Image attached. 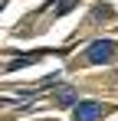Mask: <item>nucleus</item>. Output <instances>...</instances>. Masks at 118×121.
<instances>
[{
	"mask_svg": "<svg viewBox=\"0 0 118 121\" xmlns=\"http://www.w3.org/2000/svg\"><path fill=\"white\" fill-rule=\"evenodd\" d=\"M118 56V46L112 39H95L89 49H85V59L89 62H112Z\"/></svg>",
	"mask_w": 118,
	"mask_h": 121,
	"instance_id": "1",
	"label": "nucleus"
},
{
	"mask_svg": "<svg viewBox=\"0 0 118 121\" xmlns=\"http://www.w3.org/2000/svg\"><path fill=\"white\" fill-rule=\"evenodd\" d=\"M102 115V105L98 101H79L72 108V121H95Z\"/></svg>",
	"mask_w": 118,
	"mask_h": 121,
	"instance_id": "2",
	"label": "nucleus"
},
{
	"mask_svg": "<svg viewBox=\"0 0 118 121\" xmlns=\"http://www.w3.org/2000/svg\"><path fill=\"white\" fill-rule=\"evenodd\" d=\"M53 101L56 105H79V92L72 85H59V88H53Z\"/></svg>",
	"mask_w": 118,
	"mask_h": 121,
	"instance_id": "3",
	"label": "nucleus"
},
{
	"mask_svg": "<svg viewBox=\"0 0 118 121\" xmlns=\"http://www.w3.org/2000/svg\"><path fill=\"white\" fill-rule=\"evenodd\" d=\"M76 3H79V0H62V3L56 7V13H66V10H69V7H76Z\"/></svg>",
	"mask_w": 118,
	"mask_h": 121,
	"instance_id": "4",
	"label": "nucleus"
}]
</instances>
